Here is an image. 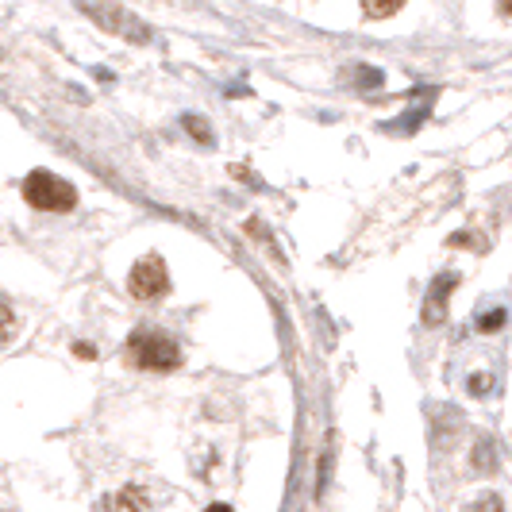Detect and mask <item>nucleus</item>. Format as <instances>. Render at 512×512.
Returning <instances> with one entry per match:
<instances>
[{"instance_id": "obj_1", "label": "nucleus", "mask_w": 512, "mask_h": 512, "mask_svg": "<svg viewBox=\"0 0 512 512\" xmlns=\"http://www.w3.org/2000/svg\"><path fill=\"white\" fill-rule=\"evenodd\" d=\"M128 359L139 366V370H174L181 362L178 343L166 332H154V328H143V332L131 335L128 343Z\"/></svg>"}, {"instance_id": "obj_2", "label": "nucleus", "mask_w": 512, "mask_h": 512, "mask_svg": "<svg viewBox=\"0 0 512 512\" xmlns=\"http://www.w3.org/2000/svg\"><path fill=\"white\" fill-rule=\"evenodd\" d=\"M24 197L27 205L43 208V212H70L77 205L74 185L51 174V170H31L24 181Z\"/></svg>"}, {"instance_id": "obj_3", "label": "nucleus", "mask_w": 512, "mask_h": 512, "mask_svg": "<svg viewBox=\"0 0 512 512\" xmlns=\"http://www.w3.org/2000/svg\"><path fill=\"white\" fill-rule=\"evenodd\" d=\"M77 4H81V12L93 16L104 31L124 35V39H135V43H147V27L139 24L131 12H124L120 4H112V0H77Z\"/></svg>"}, {"instance_id": "obj_4", "label": "nucleus", "mask_w": 512, "mask_h": 512, "mask_svg": "<svg viewBox=\"0 0 512 512\" xmlns=\"http://www.w3.org/2000/svg\"><path fill=\"white\" fill-rule=\"evenodd\" d=\"M128 289H131V297H139V301H154V297H162V293L170 289L166 262H162L158 255L139 258L128 274Z\"/></svg>"}, {"instance_id": "obj_5", "label": "nucleus", "mask_w": 512, "mask_h": 512, "mask_svg": "<svg viewBox=\"0 0 512 512\" xmlns=\"http://www.w3.org/2000/svg\"><path fill=\"white\" fill-rule=\"evenodd\" d=\"M108 512H151V497L139 486H128L124 493H116L108 501Z\"/></svg>"}, {"instance_id": "obj_6", "label": "nucleus", "mask_w": 512, "mask_h": 512, "mask_svg": "<svg viewBox=\"0 0 512 512\" xmlns=\"http://www.w3.org/2000/svg\"><path fill=\"white\" fill-rule=\"evenodd\" d=\"M405 8V0H362V12L374 16V20H385V16H397Z\"/></svg>"}, {"instance_id": "obj_7", "label": "nucleus", "mask_w": 512, "mask_h": 512, "mask_svg": "<svg viewBox=\"0 0 512 512\" xmlns=\"http://www.w3.org/2000/svg\"><path fill=\"white\" fill-rule=\"evenodd\" d=\"M12 332H16V316H12L8 301H0V347L12 339Z\"/></svg>"}, {"instance_id": "obj_8", "label": "nucleus", "mask_w": 512, "mask_h": 512, "mask_svg": "<svg viewBox=\"0 0 512 512\" xmlns=\"http://www.w3.org/2000/svg\"><path fill=\"white\" fill-rule=\"evenodd\" d=\"M501 12H505V16H512V0H501Z\"/></svg>"}, {"instance_id": "obj_9", "label": "nucleus", "mask_w": 512, "mask_h": 512, "mask_svg": "<svg viewBox=\"0 0 512 512\" xmlns=\"http://www.w3.org/2000/svg\"><path fill=\"white\" fill-rule=\"evenodd\" d=\"M205 512H235V509H228V505H212V509H205Z\"/></svg>"}]
</instances>
